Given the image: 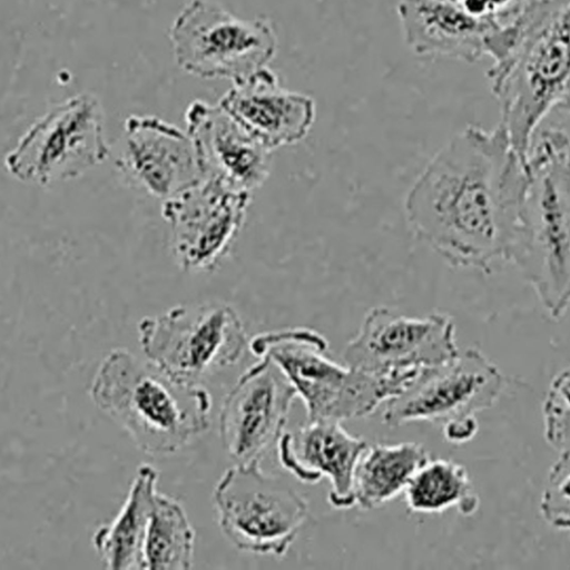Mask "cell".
<instances>
[{"mask_svg":"<svg viewBox=\"0 0 570 570\" xmlns=\"http://www.w3.org/2000/svg\"><path fill=\"white\" fill-rule=\"evenodd\" d=\"M478 431V422L475 417L459 420L443 426L445 439L455 444L470 441Z\"/></svg>","mask_w":570,"mask_h":570,"instance_id":"obj_26","label":"cell"},{"mask_svg":"<svg viewBox=\"0 0 570 570\" xmlns=\"http://www.w3.org/2000/svg\"><path fill=\"white\" fill-rule=\"evenodd\" d=\"M504 386L498 366L476 348L423 368L411 385L386 402L382 419L390 428L428 421L442 428L491 407Z\"/></svg>","mask_w":570,"mask_h":570,"instance_id":"obj_10","label":"cell"},{"mask_svg":"<svg viewBox=\"0 0 570 570\" xmlns=\"http://www.w3.org/2000/svg\"><path fill=\"white\" fill-rule=\"evenodd\" d=\"M458 354L455 325L449 315L413 317L389 306H375L346 344L343 361L352 368L384 375L422 371Z\"/></svg>","mask_w":570,"mask_h":570,"instance_id":"obj_12","label":"cell"},{"mask_svg":"<svg viewBox=\"0 0 570 570\" xmlns=\"http://www.w3.org/2000/svg\"><path fill=\"white\" fill-rule=\"evenodd\" d=\"M219 105L271 151L304 139L316 114L309 96L283 88L268 68L233 83Z\"/></svg>","mask_w":570,"mask_h":570,"instance_id":"obj_17","label":"cell"},{"mask_svg":"<svg viewBox=\"0 0 570 570\" xmlns=\"http://www.w3.org/2000/svg\"><path fill=\"white\" fill-rule=\"evenodd\" d=\"M430 459L417 442L376 443L366 448L354 473L355 504L375 509L405 491L419 469Z\"/></svg>","mask_w":570,"mask_h":570,"instance_id":"obj_20","label":"cell"},{"mask_svg":"<svg viewBox=\"0 0 570 570\" xmlns=\"http://www.w3.org/2000/svg\"><path fill=\"white\" fill-rule=\"evenodd\" d=\"M396 12L404 41L415 55L469 63L489 55L502 23L474 16L460 0H400Z\"/></svg>","mask_w":570,"mask_h":570,"instance_id":"obj_18","label":"cell"},{"mask_svg":"<svg viewBox=\"0 0 570 570\" xmlns=\"http://www.w3.org/2000/svg\"><path fill=\"white\" fill-rule=\"evenodd\" d=\"M552 318L570 307V137L542 130L527 159V181L510 261Z\"/></svg>","mask_w":570,"mask_h":570,"instance_id":"obj_3","label":"cell"},{"mask_svg":"<svg viewBox=\"0 0 570 570\" xmlns=\"http://www.w3.org/2000/svg\"><path fill=\"white\" fill-rule=\"evenodd\" d=\"M204 177L252 194L268 178L272 151L247 132L219 104L193 101L185 111Z\"/></svg>","mask_w":570,"mask_h":570,"instance_id":"obj_15","label":"cell"},{"mask_svg":"<svg viewBox=\"0 0 570 570\" xmlns=\"http://www.w3.org/2000/svg\"><path fill=\"white\" fill-rule=\"evenodd\" d=\"M157 480L158 472L153 465H139L117 515L95 531L92 546L106 568L141 569L142 544Z\"/></svg>","mask_w":570,"mask_h":570,"instance_id":"obj_19","label":"cell"},{"mask_svg":"<svg viewBox=\"0 0 570 570\" xmlns=\"http://www.w3.org/2000/svg\"><path fill=\"white\" fill-rule=\"evenodd\" d=\"M250 194L204 177L163 202L170 249L187 272H212L230 252L245 223Z\"/></svg>","mask_w":570,"mask_h":570,"instance_id":"obj_11","label":"cell"},{"mask_svg":"<svg viewBox=\"0 0 570 570\" xmlns=\"http://www.w3.org/2000/svg\"><path fill=\"white\" fill-rule=\"evenodd\" d=\"M540 511L559 530H570V449L552 465L542 492Z\"/></svg>","mask_w":570,"mask_h":570,"instance_id":"obj_24","label":"cell"},{"mask_svg":"<svg viewBox=\"0 0 570 570\" xmlns=\"http://www.w3.org/2000/svg\"><path fill=\"white\" fill-rule=\"evenodd\" d=\"M543 416L548 443L559 452L570 449V366L551 381Z\"/></svg>","mask_w":570,"mask_h":570,"instance_id":"obj_23","label":"cell"},{"mask_svg":"<svg viewBox=\"0 0 570 570\" xmlns=\"http://www.w3.org/2000/svg\"><path fill=\"white\" fill-rule=\"evenodd\" d=\"M296 389L268 356L247 368L225 396L218 416L223 449L235 464L261 463L285 432Z\"/></svg>","mask_w":570,"mask_h":570,"instance_id":"obj_13","label":"cell"},{"mask_svg":"<svg viewBox=\"0 0 570 570\" xmlns=\"http://www.w3.org/2000/svg\"><path fill=\"white\" fill-rule=\"evenodd\" d=\"M90 395L149 455L178 452L210 424L212 399L206 389L178 382L124 348L110 351L100 362Z\"/></svg>","mask_w":570,"mask_h":570,"instance_id":"obj_4","label":"cell"},{"mask_svg":"<svg viewBox=\"0 0 570 570\" xmlns=\"http://www.w3.org/2000/svg\"><path fill=\"white\" fill-rule=\"evenodd\" d=\"M109 156L97 97L79 94L51 108L4 158L17 180L42 187L73 179Z\"/></svg>","mask_w":570,"mask_h":570,"instance_id":"obj_9","label":"cell"},{"mask_svg":"<svg viewBox=\"0 0 570 570\" xmlns=\"http://www.w3.org/2000/svg\"><path fill=\"white\" fill-rule=\"evenodd\" d=\"M213 500L224 535L255 554L284 556L309 517L306 500L258 462L227 469Z\"/></svg>","mask_w":570,"mask_h":570,"instance_id":"obj_8","label":"cell"},{"mask_svg":"<svg viewBox=\"0 0 570 570\" xmlns=\"http://www.w3.org/2000/svg\"><path fill=\"white\" fill-rule=\"evenodd\" d=\"M527 161L499 124L468 126L430 159L404 198L414 237L454 267L490 273L510 261Z\"/></svg>","mask_w":570,"mask_h":570,"instance_id":"obj_1","label":"cell"},{"mask_svg":"<svg viewBox=\"0 0 570 570\" xmlns=\"http://www.w3.org/2000/svg\"><path fill=\"white\" fill-rule=\"evenodd\" d=\"M115 165L127 180L161 200L204 178L187 130L150 115L126 119Z\"/></svg>","mask_w":570,"mask_h":570,"instance_id":"obj_14","label":"cell"},{"mask_svg":"<svg viewBox=\"0 0 570 570\" xmlns=\"http://www.w3.org/2000/svg\"><path fill=\"white\" fill-rule=\"evenodd\" d=\"M249 350L256 357L268 356L278 364L309 421L366 416L403 393L421 372L379 375L338 364L327 355V340L303 326L259 333L249 341Z\"/></svg>","mask_w":570,"mask_h":570,"instance_id":"obj_5","label":"cell"},{"mask_svg":"<svg viewBox=\"0 0 570 570\" xmlns=\"http://www.w3.org/2000/svg\"><path fill=\"white\" fill-rule=\"evenodd\" d=\"M169 39L175 61L189 75L233 83L267 68L277 49L272 23L244 19L215 0H191L175 18Z\"/></svg>","mask_w":570,"mask_h":570,"instance_id":"obj_7","label":"cell"},{"mask_svg":"<svg viewBox=\"0 0 570 570\" xmlns=\"http://www.w3.org/2000/svg\"><path fill=\"white\" fill-rule=\"evenodd\" d=\"M276 446L282 466L301 482L328 480L332 507L355 505L354 473L368 446L366 441L348 433L338 421L308 420L294 431H285Z\"/></svg>","mask_w":570,"mask_h":570,"instance_id":"obj_16","label":"cell"},{"mask_svg":"<svg viewBox=\"0 0 570 570\" xmlns=\"http://www.w3.org/2000/svg\"><path fill=\"white\" fill-rule=\"evenodd\" d=\"M147 360L178 382L200 385L237 363L249 341L235 308L222 302L175 306L138 323Z\"/></svg>","mask_w":570,"mask_h":570,"instance_id":"obj_6","label":"cell"},{"mask_svg":"<svg viewBox=\"0 0 570 570\" xmlns=\"http://www.w3.org/2000/svg\"><path fill=\"white\" fill-rule=\"evenodd\" d=\"M194 546L195 532L183 505L157 492L144 539L141 569H190Z\"/></svg>","mask_w":570,"mask_h":570,"instance_id":"obj_22","label":"cell"},{"mask_svg":"<svg viewBox=\"0 0 570 570\" xmlns=\"http://www.w3.org/2000/svg\"><path fill=\"white\" fill-rule=\"evenodd\" d=\"M532 0H460L471 13L501 22L515 17Z\"/></svg>","mask_w":570,"mask_h":570,"instance_id":"obj_25","label":"cell"},{"mask_svg":"<svg viewBox=\"0 0 570 570\" xmlns=\"http://www.w3.org/2000/svg\"><path fill=\"white\" fill-rule=\"evenodd\" d=\"M508 45L487 76L517 154L553 109L570 112V0H532L507 21Z\"/></svg>","mask_w":570,"mask_h":570,"instance_id":"obj_2","label":"cell"},{"mask_svg":"<svg viewBox=\"0 0 570 570\" xmlns=\"http://www.w3.org/2000/svg\"><path fill=\"white\" fill-rule=\"evenodd\" d=\"M404 493L407 510L415 513H440L455 508L461 514L471 515L479 507L466 469L450 459L430 458Z\"/></svg>","mask_w":570,"mask_h":570,"instance_id":"obj_21","label":"cell"}]
</instances>
